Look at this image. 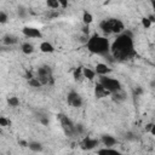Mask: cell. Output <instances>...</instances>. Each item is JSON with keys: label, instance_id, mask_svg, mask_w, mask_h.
Listing matches in <instances>:
<instances>
[{"label": "cell", "instance_id": "cell-25", "mask_svg": "<svg viewBox=\"0 0 155 155\" xmlns=\"http://www.w3.org/2000/svg\"><path fill=\"white\" fill-rule=\"evenodd\" d=\"M10 124H11V121H10L8 119H6V117H4V116H0V126L5 127V126H8Z\"/></svg>", "mask_w": 155, "mask_h": 155}, {"label": "cell", "instance_id": "cell-30", "mask_svg": "<svg viewBox=\"0 0 155 155\" xmlns=\"http://www.w3.org/2000/svg\"><path fill=\"white\" fill-rule=\"evenodd\" d=\"M58 4H59L62 7H67V6H68V2L64 1V0H58Z\"/></svg>", "mask_w": 155, "mask_h": 155}, {"label": "cell", "instance_id": "cell-24", "mask_svg": "<svg viewBox=\"0 0 155 155\" xmlns=\"http://www.w3.org/2000/svg\"><path fill=\"white\" fill-rule=\"evenodd\" d=\"M81 74H82V68H81V67L76 68L75 71H74V79H75V80L81 79Z\"/></svg>", "mask_w": 155, "mask_h": 155}, {"label": "cell", "instance_id": "cell-16", "mask_svg": "<svg viewBox=\"0 0 155 155\" xmlns=\"http://www.w3.org/2000/svg\"><path fill=\"white\" fill-rule=\"evenodd\" d=\"M94 75H96L94 70H92L90 68H82V76L84 78H86L88 80H93L94 79Z\"/></svg>", "mask_w": 155, "mask_h": 155}, {"label": "cell", "instance_id": "cell-28", "mask_svg": "<svg viewBox=\"0 0 155 155\" xmlns=\"http://www.w3.org/2000/svg\"><path fill=\"white\" fill-rule=\"evenodd\" d=\"M125 138H126L127 140H134V139H136V136H134V133H132V132H127V133L125 134Z\"/></svg>", "mask_w": 155, "mask_h": 155}, {"label": "cell", "instance_id": "cell-26", "mask_svg": "<svg viewBox=\"0 0 155 155\" xmlns=\"http://www.w3.org/2000/svg\"><path fill=\"white\" fill-rule=\"evenodd\" d=\"M142 24H143V27L144 28H150V25H151V23H150V21L148 19V17H143L142 18Z\"/></svg>", "mask_w": 155, "mask_h": 155}, {"label": "cell", "instance_id": "cell-29", "mask_svg": "<svg viewBox=\"0 0 155 155\" xmlns=\"http://www.w3.org/2000/svg\"><path fill=\"white\" fill-rule=\"evenodd\" d=\"M40 122L42 125H48V119L47 117H40Z\"/></svg>", "mask_w": 155, "mask_h": 155}, {"label": "cell", "instance_id": "cell-23", "mask_svg": "<svg viewBox=\"0 0 155 155\" xmlns=\"http://www.w3.org/2000/svg\"><path fill=\"white\" fill-rule=\"evenodd\" d=\"M46 4H47L48 7H51V8H53V10H54V8H58V6H59L58 0H47Z\"/></svg>", "mask_w": 155, "mask_h": 155}, {"label": "cell", "instance_id": "cell-1", "mask_svg": "<svg viewBox=\"0 0 155 155\" xmlns=\"http://www.w3.org/2000/svg\"><path fill=\"white\" fill-rule=\"evenodd\" d=\"M110 52L115 59L119 61H126L132 58L136 52L133 48V40H132V34L130 31L124 33L120 35L111 45Z\"/></svg>", "mask_w": 155, "mask_h": 155}, {"label": "cell", "instance_id": "cell-14", "mask_svg": "<svg viewBox=\"0 0 155 155\" xmlns=\"http://www.w3.org/2000/svg\"><path fill=\"white\" fill-rule=\"evenodd\" d=\"M40 50H41V52H45V53H52L54 51V47L48 41H44L40 44Z\"/></svg>", "mask_w": 155, "mask_h": 155}, {"label": "cell", "instance_id": "cell-21", "mask_svg": "<svg viewBox=\"0 0 155 155\" xmlns=\"http://www.w3.org/2000/svg\"><path fill=\"white\" fill-rule=\"evenodd\" d=\"M7 104L12 108H16V107L19 105V99L17 97H8L7 98Z\"/></svg>", "mask_w": 155, "mask_h": 155}, {"label": "cell", "instance_id": "cell-10", "mask_svg": "<svg viewBox=\"0 0 155 155\" xmlns=\"http://www.w3.org/2000/svg\"><path fill=\"white\" fill-rule=\"evenodd\" d=\"M111 70H110V68L107 65V64H104V63H98L97 65H96V69H94V73H97L98 75H101V76H105L107 74H109Z\"/></svg>", "mask_w": 155, "mask_h": 155}, {"label": "cell", "instance_id": "cell-6", "mask_svg": "<svg viewBox=\"0 0 155 155\" xmlns=\"http://www.w3.org/2000/svg\"><path fill=\"white\" fill-rule=\"evenodd\" d=\"M57 116L61 120V125H62L65 134L67 136H73L75 133V125L73 124V121L68 116H65L64 114H58Z\"/></svg>", "mask_w": 155, "mask_h": 155}, {"label": "cell", "instance_id": "cell-17", "mask_svg": "<svg viewBox=\"0 0 155 155\" xmlns=\"http://www.w3.org/2000/svg\"><path fill=\"white\" fill-rule=\"evenodd\" d=\"M28 147L33 151H41L42 150V144L39 142H30V143H28Z\"/></svg>", "mask_w": 155, "mask_h": 155}, {"label": "cell", "instance_id": "cell-11", "mask_svg": "<svg viewBox=\"0 0 155 155\" xmlns=\"http://www.w3.org/2000/svg\"><path fill=\"white\" fill-rule=\"evenodd\" d=\"M94 94H96L97 98H104V97L109 96L110 93L98 82V84H96V87H94Z\"/></svg>", "mask_w": 155, "mask_h": 155}, {"label": "cell", "instance_id": "cell-32", "mask_svg": "<svg viewBox=\"0 0 155 155\" xmlns=\"http://www.w3.org/2000/svg\"><path fill=\"white\" fill-rule=\"evenodd\" d=\"M148 19L150 21V23H154V22H155V17H154L153 15H150V16L148 17Z\"/></svg>", "mask_w": 155, "mask_h": 155}, {"label": "cell", "instance_id": "cell-19", "mask_svg": "<svg viewBox=\"0 0 155 155\" xmlns=\"http://www.w3.org/2000/svg\"><path fill=\"white\" fill-rule=\"evenodd\" d=\"M2 41H4L5 45H13V44L17 42V38L12 36V35H6V36H4Z\"/></svg>", "mask_w": 155, "mask_h": 155}, {"label": "cell", "instance_id": "cell-15", "mask_svg": "<svg viewBox=\"0 0 155 155\" xmlns=\"http://www.w3.org/2000/svg\"><path fill=\"white\" fill-rule=\"evenodd\" d=\"M98 155H122V154L117 150H114L110 148H104V149L98 150Z\"/></svg>", "mask_w": 155, "mask_h": 155}, {"label": "cell", "instance_id": "cell-34", "mask_svg": "<svg viewBox=\"0 0 155 155\" xmlns=\"http://www.w3.org/2000/svg\"><path fill=\"white\" fill-rule=\"evenodd\" d=\"M82 31H84V33H85V34H86V33H88V27H87V25H86V27H85V28H84V30H82Z\"/></svg>", "mask_w": 155, "mask_h": 155}, {"label": "cell", "instance_id": "cell-2", "mask_svg": "<svg viewBox=\"0 0 155 155\" xmlns=\"http://www.w3.org/2000/svg\"><path fill=\"white\" fill-rule=\"evenodd\" d=\"M87 48L92 53L96 54H107L110 51V45L107 38L101 36L98 34H93L88 40H87Z\"/></svg>", "mask_w": 155, "mask_h": 155}, {"label": "cell", "instance_id": "cell-33", "mask_svg": "<svg viewBox=\"0 0 155 155\" xmlns=\"http://www.w3.org/2000/svg\"><path fill=\"white\" fill-rule=\"evenodd\" d=\"M19 144H21L22 147H28V143H27L25 140H19Z\"/></svg>", "mask_w": 155, "mask_h": 155}, {"label": "cell", "instance_id": "cell-20", "mask_svg": "<svg viewBox=\"0 0 155 155\" xmlns=\"http://www.w3.org/2000/svg\"><path fill=\"white\" fill-rule=\"evenodd\" d=\"M92 21H93V17H92V15H91L90 12L85 11V12H84V15H82V22H84L86 25H88L90 23H92Z\"/></svg>", "mask_w": 155, "mask_h": 155}, {"label": "cell", "instance_id": "cell-31", "mask_svg": "<svg viewBox=\"0 0 155 155\" xmlns=\"http://www.w3.org/2000/svg\"><path fill=\"white\" fill-rule=\"evenodd\" d=\"M142 92H143V90H142L140 87H137V88L134 90V93H136V94H140Z\"/></svg>", "mask_w": 155, "mask_h": 155}, {"label": "cell", "instance_id": "cell-5", "mask_svg": "<svg viewBox=\"0 0 155 155\" xmlns=\"http://www.w3.org/2000/svg\"><path fill=\"white\" fill-rule=\"evenodd\" d=\"M36 79L40 81L41 85H52L53 84V78H52V69L48 65H42L38 69V76Z\"/></svg>", "mask_w": 155, "mask_h": 155}, {"label": "cell", "instance_id": "cell-3", "mask_svg": "<svg viewBox=\"0 0 155 155\" xmlns=\"http://www.w3.org/2000/svg\"><path fill=\"white\" fill-rule=\"evenodd\" d=\"M101 29L105 34L110 33H121L124 30V23L117 18H109L101 22Z\"/></svg>", "mask_w": 155, "mask_h": 155}, {"label": "cell", "instance_id": "cell-27", "mask_svg": "<svg viewBox=\"0 0 155 155\" xmlns=\"http://www.w3.org/2000/svg\"><path fill=\"white\" fill-rule=\"evenodd\" d=\"M6 22H7V15L0 11V23H6Z\"/></svg>", "mask_w": 155, "mask_h": 155}, {"label": "cell", "instance_id": "cell-8", "mask_svg": "<svg viewBox=\"0 0 155 155\" xmlns=\"http://www.w3.org/2000/svg\"><path fill=\"white\" fill-rule=\"evenodd\" d=\"M97 145H98V140H97V139H93V138H90V137L84 138V140H82L81 144H80L81 149H84V150H92V149H94Z\"/></svg>", "mask_w": 155, "mask_h": 155}, {"label": "cell", "instance_id": "cell-18", "mask_svg": "<svg viewBox=\"0 0 155 155\" xmlns=\"http://www.w3.org/2000/svg\"><path fill=\"white\" fill-rule=\"evenodd\" d=\"M22 51H23V53H25V54H30V53L34 51V46H33L31 44H29V42H24V44L22 45Z\"/></svg>", "mask_w": 155, "mask_h": 155}, {"label": "cell", "instance_id": "cell-22", "mask_svg": "<svg viewBox=\"0 0 155 155\" xmlns=\"http://www.w3.org/2000/svg\"><path fill=\"white\" fill-rule=\"evenodd\" d=\"M28 84H29L31 87H40V86H41L40 81H39L36 78H31L30 80H28Z\"/></svg>", "mask_w": 155, "mask_h": 155}, {"label": "cell", "instance_id": "cell-7", "mask_svg": "<svg viewBox=\"0 0 155 155\" xmlns=\"http://www.w3.org/2000/svg\"><path fill=\"white\" fill-rule=\"evenodd\" d=\"M67 102H68V104H70V105L74 107V108H80V107L82 105V98H81V96H80L78 92H75V91H70V92L68 93Z\"/></svg>", "mask_w": 155, "mask_h": 155}, {"label": "cell", "instance_id": "cell-4", "mask_svg": "<svg viewBox=\"0 0 155 155\" xmlns=\"http://www.w3.org/2000/svg\"><path fill=\"white\" fill-rule=\"evenodd\" d=\"M99 84L111 94L119 90H121V84L119 80L113 79V78H108V76H101L99 78Z\"/></svg>", "mask_w": 155, "mask_h": 155}, {"label": "cell", "instance_id": "cell-13", "mask_svg": "<svg viewBox=\"0 0 155 155\" xmlns=\"http://www.w3.org/2000/svg\"><path fill=\"white\" fill-rule=\"evenodd\" d=\"M111 96H113V99L115 102H124L126 99V92L122 88L116 91V92H114V93H111Z\"/></svg>", "mask_w": 155, "mask_h": 155}, {"label": "cell", "instance_id": "cell-12", "mask_svg": "<svg viewBox=\"0 0 155 155\" xmlns=\"http://www.w3.org/2000/svg\"><path fill=\"white\" fill-rule=\"evenodd\" d=\"M102 142H103L104 145H107V148H110V147H113V145L116 144V138H114L110 134H104L102 137Z\"/></svg>", "mask_w": 155, "mask_h": 155}, {"label": "cell", "instance_id": "cell-9", "mask_svg": "<svg viewBox=\"0 0 155 155\" xmlns=\"http://www.w3.org/2000/svg\"><path fill=\"white\" fill-rule=\"evenodd\" d=\"M22 33L27 38H41V31L36 28H33V27H24L22 29Z\"/></svg>", "mask_w": 155, "mask_h": 155}]
</instances>
